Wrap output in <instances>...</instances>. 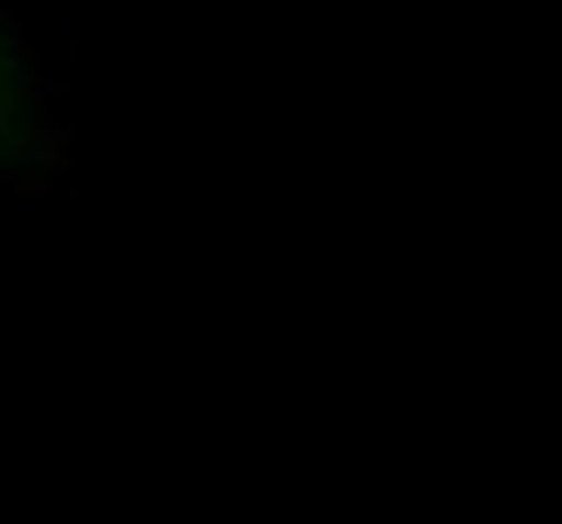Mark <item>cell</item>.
<instances>
[{
	"label": "cell",
	"mask_w": 562,
	"mask_h": 524,
	"mask_svg": "<svg viewBox=\"0 0 562 524\" xmlns=\"http://www.w3.org/2000/svg\"><path fill=\"white\" fill-rule=\"evenodd\" d=\"M69 160V130H61V91L38 54V31L0 0V182L15 190H46Z\"/></svg>",
	"instance_id": "obj_1"
}]
</instances>
